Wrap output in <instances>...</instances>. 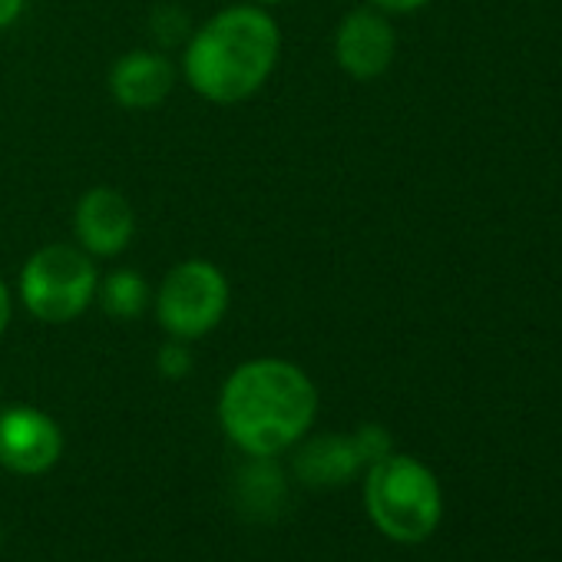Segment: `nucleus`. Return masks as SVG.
<instances>
[{
	"label": "nucleus",
	"instance_id": "17",
	"mask_svg": "<svg viewBox=\"0 0 562 562\" xmlns=\"http://www.w3.org/2000/svg\"><path fill=\"white\" fill-rule=\"evenodd\" d=\"M27 0H0V31H8L21 14H24Z\"/></svg>",
	"mask_w": 562,
	"mask_h": 562
},
{
	"label": "nucleus",
	"instance_id": "8",
	"mask_svg": "<svg viewBox=\"0 0 562 562\" xmlns=\"http://www.w3.org/2000/svg\"><path fill=\"white\" fill-rule=\"evenodd\" d=\"M397 54V34L384 11L358 8L335 31V60L355 80H378Z\"/></svg>",
	"mask_w": 562,
	"mask_h": 562
},
{
	"label": "nucleus",
	"instance_id": "7",
	"mask_svg": "<svg viewBox=\"0 0 562 562\" xmlns=\"http://www.w3.org/2000/svg\"><path fill=\"white\" fill-rule=\"evenodd\" d=\"M136 235L133 202L110 186H93L74 209V238L93 258H113L130 248Z\"/></svg>",
	"mask_w": 562,
	"mask_h": 562
},
{
	"label": "nucleus",
	"instance_id": "5",
	"mask_svg": "<svg viewBox=\"0 0 562 562\" xmlns=\"http://www.w3.org/2000/svg\"><path fill=\"white\" fill-rule=\"evenodd\" d=\"M159 328L176 341L205 338L228 312V278L209 258H186L172 265L153 292Z\"/></svg>",
	"mask_w": 562,
	"mask_h": 562
},
{
	"label": "nucleus",
	"instance_id": "2",
	"mask_svg": "<svg viewBox=\"0 0 562 562\" xmlns=\"http://www.w3.org/2000/svg\"><path fill=\"white\" fill-rule=\"evenodd\" d=\"M281 34L258 4H235L209 18L182 50L186 83L209 103L232 106L255 97L274 74Z\"/></svg>",
	"mask_w": 562,
	"mask_h": 562
},
{
	"label": "nucleus",
	"instance_id": "14",
	"mask_svg": "<svg viewBox=\"0 0 562 562\" xmlns=\"http://www.w3.org/2000/svg\"><path fill=\"white\" fill-rule=\"evenodd\" d=\"M156 368H159V374L162 378H169V381H182L189 371H192V351H189V341H169L166 348H159V355H156Z\"/></svg>",
	"mask_w": 562,
	"mask_h": 562
},
{
	"label": "nucleus",
	"instance_id": "11",
	"mask_svg": "<svg viewBox=\"0 0 562 562\" xmlns=\"http://www.w3.org/2000/svg\"><path fill=\"white\" fill-rule=\"evenodd\" d=\"M235 499L238 509L255 522L278 519L285 506V473L278 467V457H248L235 476Z\"/></svg>",
	"mask_w": 562,
	"mask_h": 562
},
{
	"label": "nucleus",
	"instance_id": "3",
	"mask_svg": "<svg viewBox=\"0 0 562 562\" xmlns=\"http://www.w3.org/2000/svg\"><path fill=\"white\" fill-rule=\"evenodd\" d=\"M364 506L387 539L407 546L424 542L443 516L437 476L407 453H387L364 470Z\"/></svg>",
	"mask_w": 562,
	"mask_h": 562
},
{
	"label": "nucleus",
	"instance_id": "13",
	"mask_svg": "<svg viewBox=\"0 0 562 562\" xmlns=\"http://www.w3.org/2000/svg\"><path fill=\"white\" fill-rule=\"evenodd\" d=\"M351 437H355V447H358V453H361L364 470H368L371 463L384 460L387 453H394V440H391V434H387L381 424H364V427H358Z\"/></svg>",
	"mask_w": 562,
	"mask_h": 562
},
{
	"label": "nucleus",
	"instance_id": "1",
	"mask_svg": "<svg viewBox=\"0 0 562 562\" xmlns=\"http://www.w3.org/2000/svg\"><path fill=\"white\" fill-rule=\"evenodd\" d=\"M315 417L318 387L285 358L238 364L218 394V424L245 457H281L312 434Z\"/></svg>",
	"mask_w": 562,
	"mask_h": 562
},
{
	"label": "nucleus",
	"instance_id": "16",
	"mask_svg": "<svg viewBox=\"0 0 562 562\" xmlns=\"http://www.w3.org/2000/svg\"><path fill=\"white\" fill-rule=\"evenodd\" d=\"M11 318H14V295H11V289H8V281L0 278V338L8 335Z\"/></svg>",
	"mask_w": 562,
	"mask_h": 562
},
{
	"label": "nucleus",
	"instance_id": "10",
	"mask_svg": "<svg viewBox=\"0 0 562 562\" xmlns=\"http://www.w3.org/2000/svg\"><path fill=\"white\" fill-rule=\"evenodd\" d=\"M292 450H295V476L305 486H315V490L341 486V483L355 480L364 470L361 453H358L351 434H318V437H305Z\"/></svg>",
	"mask_w": 562,
	"mask_h": 562
},
{
	"label": "nucleus",
	"instance_id": "9",
	"mask_svg": "<svg viewBox=\"0 0 562 562\" xmlns=\"http://www.w3.org/2000/svg\"><path fill=\"white\" fill-rule=\"evenodd\" d=\"M176 77L162 50H130L110 67V93L123 110H156L176 90Z\"/></svg>",
	"mask_w": 562,
	"mask_h": 562
},
{
	"label": "nucleus",
	"instance_id": "6",
	"mask_svg": "<svg viewBox=\"0 0 562 562\" xmlns=\"http://www.w3.org/2000/svg\"><path fill=\"white\" fill-rule=\"evenodd\" d=\"M64 457V430L41 407L0 411V467L18 476L50 473Z\"/></svg>",
	"mask_w": 562,
	"mask_h": 562
},
{
	"label": "nucleus",
	"instance_id": "12",
	"mask_svg": "<svg viewBox=\"0 0 562 562\" xmlns=\"http://www.w3.org/2000/svg\"><path fill=\"white\" fill-rule=\"evenodd\" d=\"M97 302L100 308L116 318V322H130L136 315H143L153 305V292L146 285V278L133 268H116L106 278H100L97 289Z\"/></svg>",
	"mask_w": 562,
	"mask_h": 562
},
{
	"label": "nucleus",
	"instance_id": "18",
	"mask_svg": "<svg viewBox=\"0 0 562 562\" xmlns=\"http://www.w3.org/2000/svg\"><path fill=\"white\" fill-rule=\"evenodd\" d=\"M251 4H258V8H265V4H281V0H251Z\"/></svg>",
	"mask_w": 562,
	"mask_h": 562
},
{
	"label": "nucleus",
	"instance_id": "15",
	"mask_svg": "<svg viewBox=\"0 0 562 562\" xmlns=\"http://www.w3.org/2000/svg\"><path fill=\"white\" fill-rule=\"evenodd\" d=\"M368 4L384 14H411V11H420L427 0H368Z\"/></svg>",
	"mask_w": 562,
	"mask_h": 562
},
{
	"label": "nucleus",
	"instance_id": "4",
	"mask_svg": "<svg viewBox=\"0 0 562 562\" xmlns=\"http://www.w3.org/2000/svg\"><path fill=\"white\" fill-rule=\"evenodd\" d=\"M97 289L100 271L93 265V255L70 241L37 248L24 261L18 281V295L24 308L44 325L77 322L97 302Z\"/></svg>",
	"mask_w": 562,
	"mask_h": 562
}]
</instances>
